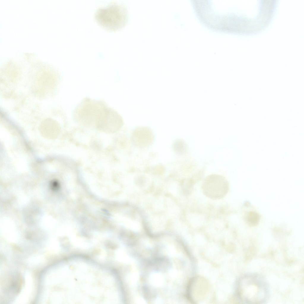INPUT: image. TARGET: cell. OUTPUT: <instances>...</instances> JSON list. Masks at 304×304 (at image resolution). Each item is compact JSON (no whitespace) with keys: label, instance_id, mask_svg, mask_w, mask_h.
<instances>
[{"label":"cell","instance_id":"obj_1","mask_svg":"<svg viewBox=\"0 0 304 304\" xmlns=\"http://www.w3.org/2000/svg\"><path fill=\"white\" fill-rule=\"evenodd\" d=\"M237 293L240 300L248 304L264 303L269 294L268 285L265 280L258 275L249 273L239 280Z\"/></svg>","mask_w":304,"mask_h":304},{"label":"cell","instance_id":"obj_2","mask_svg":"<svg viewBox=\"0 0 304 304\" xmlns=\"http://www.w3.org/2000/svg\"><path fill=\"white\" fill-rule=\"evenodd\" d=\"M97 22L104 27L116 30L122 28L126 24L127 12L123 5L114 3L99 8L95 14Z\"/></svg>","mask_w":304,"mask_h":304},{"label":"cell","instance_id":"obj_3","mask_svg":"<svg viewBox=\"0 0 304 304\" xmlns=\"http://www.w3.org/2000/svg\"><path fill=\"white\" fill-rule=\"evenodd\" d=\"M202 189L206 195L212 199H220L224 196L228 189V183L222 175L211 174L204 180Z\"/></svg>","mask_w":304,"mask_h":304}]
</instances>
